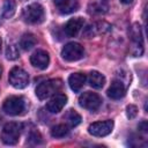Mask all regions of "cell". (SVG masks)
Segmentation results:
<instances>
[{"mask_svg":"<svg viewBox=\"0 0 148 148\" xmlns=\"http://www.w3.org/2000/svg\"><path fill=\"white\" fill-rule=\"evenodd\" d=\"M2 109L7 114L10 116L22 114L25 110V101L22 96H10L3 102Z\"/></svg>","mask_w":148,"mask_h":148,"instance_id":"277c9868","label":"cell"},{"mask_svg":"<svg viewBox=\"0 0 148 148\" xmlns=\"http://www.w3.org/2000/svg\"><path fill=\"white\" fill-rule=\"evenodd\" d=\"M6 57L9 60H15L18 58V51L15 45H8L6 50Z\"/></svg>","mask_w":148,"mask_h":148,"instance_id":"44dd1931","label":"cell"},{"mask_svg":"<svg viewBox=\"0 0 148 148\" xmlns=\"http://www.w3.org/2000/svg\"><path fill=\"white\" fill-rule=\"evenodd\" d=\"M62 87V82L59 79H52V80H46L42 83L38 84L36 88V96L39 99H45L50 96L56 95Z\"/></svg>","mask_w":148,"mask_h":148,"instance_id":"6da1fadb","label":"cell"},{"mask_svg":"<svg viewBox=\"0 0 148 148\" xmlns=\"http://www.w3.org/2000/svg\"><path fill=\"white\" fill-rule=\"evenodd\" d=\"M84 54V49L79 43H68L61 50V56L67 61H76L81 59Z\"/></svg>","mask_w":148,"mask_h":148,"instance_id":"8992f818","label":"cell"},{"mask_svg":"<svg viewBox=\"0 0 148 148\" xmlns=\"http://www.w3.org/2000/svg\"><path fill=\"white\" fill-rule=\"evenodd\" d=\"M133 0H120V2H123V3H125V5H128V3H131Z\"/></svg>","mask_w":148,"mask_h":148,"instance_id":"d4e9b609","label":"cell"},{"mask_svg":"<svg viewBox=\"0 0 148 148\" xmlns=\"http://www.w3.org/2000/svg\"><path fill=\"white\" fill-rule=\"evenodd\" d=\"M66 103H67V96L65 94L57 92L46 103V110L49 112H51V113H58V112H60L64 109Z\"/></svg>","mask_w":148,"mask_h":148,"instance_id":"9c48e42d","label":"cell"},{"mask_svg":"<svg viewBox=\"0 0 148 148\" xmlns=\"http://www.w3.org/2000/svg\"><path fill=\"white\" fill-rule=\"evenodd\" d=\"M113 121L112 120H104V121H96L89 125L88 132L94 136H105L112 132Z\"/></svg>","mask_w":148,"mask_h":148,"instance_id":"ba28073f","label":"cell"},{"mask_svg":"<svg viewBox=\"0 0 148 148\" xmlns=\"http://www.w3.org/2000/svg\"><path fill=\"white\" fill-rule=\"evenodd\" d=\"M0 50H1V39H0Z\"/></svg>","mask_w":148,"mask_h":148,"instance_id":"4316f807","label":"cell"},{"mask_svg":"<svg viewBox=\"0 0 148 148\" xmlns=\"http://www.w3.org/2000/svg\"><path fill=\"white\" fill-rule=\"evenodd\" d=\"M86 81H87V76L83 73H74L68 77V84L71 89L75 92H79L82 89Z\"/></svg>","mask_w":148,"mask_h":148,"instance_id":"9a60e30c","label":"cell"},{"mask_svg":"<svg viewBox=\"0 0 148 148\" xmlns=\"http://www.w3.org/2000/svg\"><path fill=\"white\" fill-rule=\"evenodd\" d=\"M126 114L130 119H133L135 118V116L138 114V108L133 104H130L127 108H126Z\"/></svg>","mask_w":148,"mask_h":148,"instance_id":"603a6c76","label":"cell"},{"mask_svg":"<svg viewBox=\"0 0 148 148\" xmlns=\"http://www.w3.org/2000/svg\"><path fill=\"white\" fill-rule=\"evenodd\" d=\"M65 119L71 127H75L81 123V116L75 111V110H68L67 113L65 114Z\"/></svg>","mask_w":148,"mask_h":148,"instance_id":"ac0fdd59","label":"cell"},{"mask_svg":"<svg viewBox=\"0 0 148 148\" xmlns=\"http://www.w3.org/2000/svg\"><path fill=\"white\" fill-rule=\"evenodd\" d=\"M8 80H9V83L16 89H23L29 84L28 73L20 67L12 68V71L9 72Z\"/></svg>","mask_w":148,"mask_h":148,"instance_id":"5b68a950","label":"cell"},{"mask_svg":"<svg viewBox=\"0 0 148 148\" xmlns=\"http://www.w3.org/2000/svg\"><path fill=\"white\" fill-rule=\"evenodd\" d=\"M30 62L34 67H37L39 69H45L50 64V56L44 50H37L31 54Z\"/></svg>","mask_w":148,"mask_h":148,"instance_id":"30bf717a","label":"cell"},{"mask_svg":"<svg viewBox=\"0 0 148 148\" xmlns=\"http://www.w3.org/2000/svg\"><path fill=\"white\" fill-rule=\"evenodd\" d=\"M69 132V128L65 124H58L51 128V135L53 138H64Z\"/></svg>","mask_w":148,"mask_h":148,"instance_id":"d6986e66","label":"cell"},{"mask_svg":"<svg viewBox=\"0 0 148 148\" xmlns=\"http://www.w3.org/2000/svg\"><path fill=\"white\" fill-rule=\"evenodd\" d=\"M139 128H141V131H143V132H147V130H148L147 123H146V121H142V123L139 125Z\"/></svg>","mask_w":148,"mask_h":148,"instance_id":"cb8c5ba5","label":"cell"},{"mask_svg":"<svg viewBox=\"0 0 148 148\" xmlns=\"http://www.w3.org/2000/svg\"><path fill=\"white\" fill-rule=\"evenodd\" d=\"M130 35H131V39L134 43V46L136 49L135 56L140 57L143 52V38H142V34H141V27L138 23H134L131 28Z\"/></svg>","mask_w":148,"mask_h":148,"instance_id":"8fae6325","label":"cell"},{"mask_svg":"<svg viewBox=\"0 0 148 148\" xmlns=\"http://www.w3.org/2000/svg\"><path fill=\"white\" fill-rule=\"evenodd\" d=\"M22 125L15 121L7 123L1 131V140L5 145H15L21 135Z\"/></svg>","mask_w":148,"mask_h":148,"instance_id":"7a4b0ae2","label":"cell"},{"mask_svg":"<svg viewBox=\"0 0 148 148\" xmlns=\"http://www.w3.org/2000/svg\"><path fill=\"white\" fill-rule=\"evenodd\" d=\"M36 43H37V39H36V37L32 35V34H24L22 37H21V39H20V46H21V49H23L24 51H28V50H30V49H32L35 45H36Z\"/></svg>","mask_w":148,"mask_h":148,"instance_id":"e0dca14e","label":"cell"},{"mask_svg":"<svg viewBox=\"0 0 148 148\" xmlns=\"http://www.w3.org/2000/svg\"><path fill=\"white\" fill-rule=\"evenodd\" d=\"M1 73H2V67H1V65H0V76H1Z\"/></svg>","mask_w":148,"mask_h":148,"instance_id":"484cf974","label":"cell"},{"mask_svg":"<svg viewBox=\"0 0 148 148\" xmlns=\"http://www.w3.org/2000/svg\"><path fill=\"white\" fill-rule=\"evenodd\" d=\"M44 16H45L44 8L37 2L27 6L23 9V13H22L23 20L27 23H30V24H37V23L43 22Z\"/></svg>","mask_w":148,"mask_h":148,"instance_id":"3957f363","label":"cell"},{"mask_svg":"<svg viewBox=\"0 0 148 148\" xmlns=\"http://www.w3.org/2000/svg\"><path fill=\"white\" fill-rule=\"evenodd\" d=\"M16 9V3L14 0H6L3 2V8H2V16L5 18H9L14 15Z\"/></svg>","mask_w":148,"mask_h":148,"instance_id":"ffe728a7","label":"cell"},{"mask_svg":"<svg viewBox=\"0 0 148 148\" xmlns=\"http://www.w3.org/2000/svg\"><path fill=\"white\" fill-rule=\"evenodd\" d=\"M53 2L61 14H71L76 12L79 8L76 0H53Z\"/></svg>","mask_w":148,"mask_h":148,"instance_id":"4fadbf2b","label":"cell"},{"mask_svg":"<svg viewBox=\"0 0 148 148\" xmlns=\"http://www.w3.org/2000/svg\"><path fill=\"white\" fill-rule=\"evenodd\" d=\"M79 104H80V106H82L87 110L96 111L102 104V98L96 92L86 91L79 97Z\"/></svg>","mask_w":148,"mask_h":148,"instance_id":"52a82bcc","label":"cell"},{"mask_svg":"<svg viewBox=\"0 0 148 148\" xmlns=\"http://www.w3.org/2000/svg\"><path fill=\"white\" fill-rule=\"evenodd\" d=\"M125 92H126V88L124 86V83L119 80H114L111 86L109 87L106 94L110 98L112 99H120L125 96Z\"/></svg>","mask_w":148,"mask_h":148,"instance_id":"5bb4252c","label":"cell"},{"mask_svg":"<svg viewBox=\"0 0 148 148\" xmlns=\"http://www.w3.org/2000/svg\"><path fill=\"white\" fill-rule=\"evenodd\" d=\"M87 80H88L89 86L95 88V89H101L105 83V76L102 73L97 72V71L90 72L88 77H87Z\"/></svg>","mask_w":148,"mask_h":148,"instance_id":"2e32d148","label":"cell"},{"mask_svg":"<svg viewBox=\"0 0 148 148\" xmlns=\"http://www.w3.org/2000/svg\"><path fill=\"white\" fill-rule=\"evenodd\" d=\"M28 141L30 145H38L42 142V136L38 132H32L29 136H28Z\"/></svg>","mask_w":148,"mask_h":148,"instance_id":"7402d4cb","label":"cell"},{"mask_svg":"<svg viewBox=\"0 0 148 148\" xmlns=\"http://www.w3.org/2000/svg\"><path fill=\"white\" fill-rule=\"evenodd\" d=\"M84 24V20L82 17H75V18H71L66 24H65V34L68 37H75L79 31L82 29Z\"/></svg>","mask_w":148,"mask_h":148,"instance_id":"7c38bea8","label":"cell"}]
</instances>
